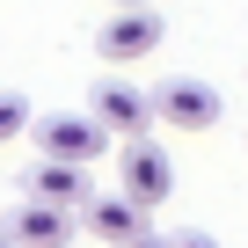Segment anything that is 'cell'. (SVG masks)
Here are the masks:
<instances>
[{"mask_svg": "<svg viewBox=\"0 0 248 248\" xmlns=\"http://www.w3.org/2000/svg\"><path fill=\"white\" fill-rule=\"evenodd\" d=\"M88 175H95V168H80V161H37L22 183H30V197H44V204H59V212H80V204L95 197Z\"/></svg>", "mask_w": 248, "mask_h": 248, "instance_id": "6", "label": "cell"}, {"mask_svg": "<svg viewBox=\"0 0 248 248\" xmlns=\"http://www.w3.org/2000/svg\"><path fill=\"white\" fill-rule=\"evenodd\" d=\"M117 175H124L117 190L132 197L139 212L168 204V190H175V168H168V154H161V146H154L146 132H139V139H124V161H117Z\"/></svg>", "mask_w": 248, "mask_h": 248, "instance_id": "3", "label": "cell"}, {"mask_svg": "<svg viewBox=\"0 0 248 248\" xmlns=\"http://www.w3.org/2000/svg\"><path fill=\"white\" fill-rule=\"evenodd\" d=\"M22 132H30V102H22L15 88H0V146L22 139Z\"/></svg>", "mask_w": 248, "mask_h": 248, "instance_id": "9", "label": "cell"}, {"mask_svg": "<svg viewBox=\"0 0 248 248\" xmlns=\"http://www.w3.org/2000/svg\"><path fill=\"white\" fill-rule=\"evenodd\" d=\"M161 37H168V15L161 8H109V22L95 30V51L109 66H139V59L161 51Z\"/></svg>", "mask_w": 248, "mask_h": 248, "instance_id": "2", "label": "cell"}, {"mask_svg": "<svg viewBox=\"0 0 248 248\" xmlns=\"http://www.w3.org/2000/svg\"><path fill=\"white\" fill-rule=\"evenodd\" d=\"M175 248H219V241H204V233H175Z\"/></svg>", "mask_w": 248, "mask_h": 248, "instance_id": "11", "label": "cell"}, {"mask_svg": "<svg viewBox=\"0 0 248 248\" xmlns=\"http://www.w3.org/2000/svg\"><path fill=\"white\" fill-rule=\"evenodd\" d=\"M37 154L44 161H80V168H95L102 154H109V132L95 117H44L37 124Z\"/></svg>", "mask_w": 248, "mask_h": 248, "instance_id": "5", "label": "cell"}, {"mask_svg": "<svg viewBox=\"0 0 248 248\" xmlns=\"http://www.w3.org/2000/svg\"><path fill=\"white\" fill-rule=\"evenodd\" d=\"M146 95H154V117L175 124V132H212V124L226 117V95H219L212 80H197V73H168V80L146 88Z\"/></svg>", "mask_w": 248, "mask_h": 248, "instance_id": "1", "label": "cell"}, {"mask_svg": "<svg viewBox=\"0 0 248 248\" xmlns=\"http://www.w3.org/2000/svg\"><path fill=\"white\" fill-rule=\"evenodd\" d=\"M80 219H88V233H95V241H109V248H117L124 233H139V226H146V212L124 197V190H117V197H88V204H80Z\"/></svg>", "mask_w": 248, "mask_h": 248, "instance_id": "8", "label": "cell"}, {"mask_svg": "<svg viewBox=\"0 0 248 248\" xmlns=\"http://www.w3.org/2000/svg\"><path fill=\"white\" fill-rule=\"evenodd\" d=\"M109 8H161V0H109Z\"/></svg>", "mask_w": 248, "mask_h": 248, "instance_id": "12", "label": "cell"}, {"mask_svg": "<svg viewBox=\"0 0 248 248\" xmlns=\"http://www.w3.org/2000/svg\"><path fill=\"white\" fill-rule=\"evenodd\" d=\"M0 248H15V241H8V233H0Z\"/></svg>", "mask_w": 248, "mask_h": 248, "instance_id": "13", "label": "cell"}, {"mask_svg": "<svg viewBox=\"0 0 248 248\" xmlns=\"http://www.w3.org/2000/svg\"><path fill=\"white\" fill-rule=\"evenodd\" d=\"M88 117L102 124V132H124V139H139L146 124H154V95L109 73V80H95V95H88Z\"/></svg>", "mask_w": 248, "mask_h": 248, "instance_id": "4", "label": "cell"}, {"mask_svg": "<svg viewBox=\"0 0 248 248\" xmlns=\"http://www.w3.org/2000/svg\"><path fill=\"white\" fill-rule=\"evenodd\" d=\"M66 233H73V212H59L44 197H22L15 219H8V241L15 248H66Z\"/></svg>", "mask_w": 248, "mask_h": 248, "instance_id": "7", "label": "cell"}, {"mask_svg": "<svg viewBox=\"0 0 248 248\" xmlns=\"http://www.w3.org/2000/svg\"><path fill=\"white\" fill-rule=\"evenodd\" d=\"M117 248H175V241H161V233H146V226H139V233H124Z\"/></svg>", "mask_w": 248, "mask_h": 248, "instance_id": "10", "label": "cell"}]
</instances>
